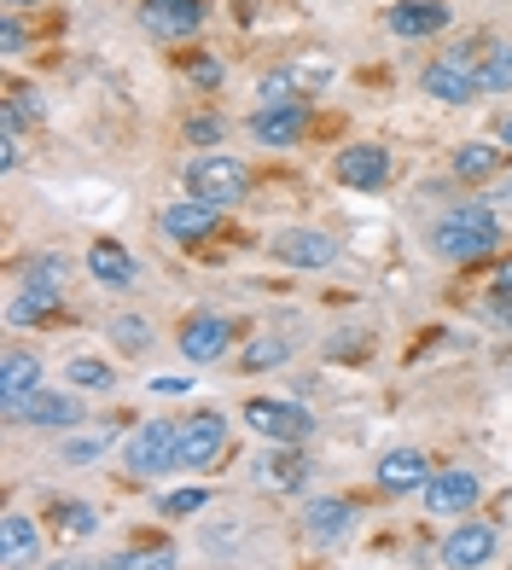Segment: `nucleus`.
Returning <instances> with one entry per match:
<instances>
[{
    "label": "nucleus",
    "mask_w": 512,
    "mask_h": 570,
    "mask_svg": "<svg viewBox=\"0 0 512 570\" xmlns=\"http://www.w3.org/2000/svg\"><path fill=\"white\" fill-rule=\"evenodd\" d=\"M501 245V222L483 210V204H460V210H449L437 227H431V250L443 256V263H477V256H490Z\"/></svg>",
    "instance_id": "obj_1"
},
{
    "label": "nucleus",
    "mask_w": 512,
    "mask_h": 570,
    "mask_svg": "<svg viewBox=\"0 0 512 570\" xmlns=\"http://www.w3.org/2000/svg\"><path fill=\"white\" fill-rule=\"evenodd\" d=\"M477 59H483V47H449L443 59H431L420 70V88L425 99H437V106H466V99H477Z\"/></svg>",
    "instance_id": "obj_2"
},
{
    "label": "nucleus",
    "mask_w": 512,
    "mask_h": 570,
    "mask_svg": "<svg viewBox=\"0 0 512 570\" xmlns=\"http://www.w3.org/2000/svg\"><path fill=\"white\" fill-rule=\"evenodd\" d=\"M245 193H250V169L239 158H227V151H204V158L187 164V198H204L216 210H227Z\"/></svg>",
    "instance_id": "obj_3"
},
{
    "label": "nucleus",
    "mask_w": 512,
    "mask_h": 570,
    "mask_svg": "<svg viewBox=\"0 0 512 570\" xmlns=\"http://www.w3.org/2000/svg\"><path fill=\"white\" fill-rule=\"evenodd\" d=\"M245 425H250L256 436H268L274 449H297V443H309L315 413L297 407V402H268V396H256V402H245Z\"/></svg>",
    "instance_id": "obj_4"
},
{
    "label": "nucleus",
    "mask_w": 512,
    "mask_h": 570,
    "mask_svg": "<svg viewBox=\"0 0 512 570\" xmlns=\"http://www.w3.org/2000/svg\"><path fill=\"white\" fill-rule=\"evenodd\" d=\"M175 443H181V425H169V420H146L135 436L122 443V465L135 478H158L175 465Z\"/></svg>",
    "instance_id": "obj_5"
},
{
    "label": "nucleus",
    "mask_w": 512,
    "mask_h": 570,
    "mask_svg": "<svg viewBox=\"0 0 512 570\" xmlns=\"http://www.w3.org/2000/svg\"><path fill=\"white\" fill-rule=\"evenodd\" d=\"M227 449V420L221 413H193L181 420V443H175V465L181 472H204V465H216Z\"/></svg>",
    "instance_id": "obj_6"
},
{
    "label": "nucleus",
    "mask_w": 512,
    "mask_h": 570,
    "mask_svg": "<svg viewBox=\"0 0 512 570\" xmlns=\"http://www.w3.org/2000/svg\"><path fill=\"white\" fill-rule=\"evenodd\" d=\"M274 250V263H286V268H326V263H338V239L321 227H286V233H274L268 239Z\"/></svg>",
    "instance_id": "obj_7"
},
{
    "label": "nucleus",
    "mask_w": 512,
    "mask_h": 570,
    "mask_svg": "<svg viewBox=\"0 0 512 570\" xmlns=\"http://www.w3.org/2000/svg\"><path fill=\"white\" fill-rule=\"evenodd\" d=\"M332 175H338L349 193H378L384 180H391V151L373 146V140H362V146H344L338 158H332Z\"/></svg>",
    "instance_id": "obj_8"
},
{
    "label": "nucleus",
    "mask_w": 512,
    "mask_h": 570,
    "mask_svg": "<svg viewBox=\"0 0 512 570\" xmlns=\"http://www.w3.org/2000/svg\"><path fill=\"white\" fill-rule=\"evenodd\" d=\"M477 501H483V483H477V472H460V465L431 472V483H425V507L437 518H466Z\"/></svg>",
    "instance_id": "obj_9"
},
{
    "label": "nucleus",
    "mask_w": 512,
    "mask_h": 570,
    "mask_svg": "<svg viewBox=\"0 0 512 570\" xmlns=\"http://www.w3.org/2000/svg\"><path fill=\"white\" fill-rule=\"evenodd\" d=\"M140 23L158 41H187L204 23V0H140Z\"/></svg>",
    "instance_id": "obj_10"
},
{
    "label": "nucleus",
    "mask_w": 512,
    "mask_h": 570,
    "mask_svg": "<svg viewBox=\"0 0 512 570\" xmlns=\"http://www.w3.org/2000/svg\"><path fill=\"white\" fill-rule=\"evenodd\" d=\"M495 559V530L477 524V518H460V524L443 535V564L449 570H477Z\"/></svg>",
    "instance_id": "obj_11"
},
{
    "label": "nucleus",
    "mask_w": 512,
    "mask_h": 570,
    "mask_svg": "<svg viewBox=\"0 0 512 570\" xmlns=\"http://www.w3.org/2000/svg\"><path fill=\"white\" fill-rule=\"evenodd\" d=\"M216 222H221L216 204L181 198V204H169V210L158 216V233H164V239H175V245H198V239H210V233H216Z\"/></svg>",
    "instance_id": "obj_12"
},
{
    "label": "nucleus",
    "mask_w": 512,
    "mask_h": 570,
    "mask_svg": "<svg viewBox=\"0 0 512 570\" xmlns=\"http://www.w3.org/2000/svg\"><path fill=\"white\" fill-rule=\"evenodd\" d=\"M36 391H47V384H41V355L12 344L7 355H0V402H7V413H12V407L30 402Z\"/></svg>",
    "instance_id": "obj_13"
},
{
    "label": "nucleus",
    "mask_w": 512,
    "mask_h": 570,
    "mask_svg": "<svg viewBox=\"0 0 512 570\" xmlns=\"http://www.w3.org/2000/svg\"><path fill=\"white\" fill-rule=\"evenodd\" d=\"M373 478H378L384 495H414V489L431 483V460L420 449H391V454H378Z\"/></svg>",
    "instance_id": "obj_14"
},
{
    "label": "nucleus",
    "mask_w": 512,
    "mask_h": 570,
    "mask_svg": "<svg viewBox=\"0 0 512 570\" xmlns=\"http://www.w3.org/2000/svg\"><path fill=\"white\" fill-rule=\"evenodd\" d=\"M349 530H355V507H349V501L326 495V501H309V507H303V535H309L315 548H338Z\"/></svg>",
    "instance_id": "obj_15"
},
{
    "label": "nucleus",
    "mask_w": 512,
    "mask_h": 570,
    "mask_svg": "<svg viewBox=\"0 0 512 570\" xmlns=\"http://www.w3.org/2000/svg\"><path fill=\"white\" fill-rule=\"evenodd\" d=\"M303 128H309V106L303 99H292V106H263L250 117V135L263 146H297Z\"/></svg>",
    "instance_id": "obj_16"
},
{
    "label": "nucleus",
    "mask_w": 512,
    "mask_h": 570,
    "mask_svg": "<svg viewBox=\"0 0 512 570\" xmlns=\"http://www.w3.org/2000/svg\"><path fill=\"white\" fill-rule=\"evenodd\" d=\"M12 420L36 425V431H65V425H82V402L59 396V391H36L23 407H12Z\"/></svg>",
    "instance_id": "obj_17"
},
{
    "label": "nucleus",
    "mask_w": 512,
    "mask_h": 570,
    "mask_svg": "<svg viewBox=\"0 0 512 570\" xmlns=\"http://www.w3.org/2000/svg\"><path fill=\"white\" fill-rule=\"evenodd\" d=\"M227 344H234V326H227V315H193L181 326V355L187 361H221Z\"/></svg>",
    "instance_id": "obj_18"
},
{
    "label": "nucleus",
    "mask_w": 512,
    "mask_h": 570,
    "mask_svg": "<svg viewBox=\"0 0 512 570\" xmlns=\"http://www.w3.org/2000/svg\"><path fill=\"white\" fill-rule=\"evenodd\" d=\"M391 30H396L402 41L443 36V30H449V7H443V0H402V7H391Z\"/></svg>",
    "instance_id": "obj_19"
},
{
    "label": "nucleus",
    "mask_w": 512,
    "mask_h": 570,
    "mask_svg": "<svg viewBox=\"0 0 512 570\" xmlns=\"http://www.w3.org/2000/svg\"><path fill=\"white\" fill-rule=\"evenodd\" d=\"M88 274L106 285V292H128V285L140 279V263L117 239H99V245H88Z\"/></svg>",
    "instance_id": "obj_20"
},
{
    "label": "nucleus",
    "mask_w": 512,
    "mask_h": 570,
    "mask_svg": "<svg viewBox=\"0 0 512 570\" xmlns=\"http://www.w3.org/2000/svg\"><path fill=\"white\" fill-rule=\"evenodd\" d=\"M36 553H41V530H36L23 512H7V524H0V564L23 570Z\"/></svg>",
    "instance_id": "obj_21"
},
{
    "label": "nucleus",
    "mask_w": 512,
    "mask_h": 570,
    "mask_svg": "<svg viewBox=\"0 0 512 570\" xmlns=\"http://www.w3.org/2000/svg\"><path fill=\"white\" fill-rule=\"evenodd\" d=\"M454 180H490L495 169H501V146H490V140H466L454 151Z\"/></svg>",
    "instance_id": "obj_22"
},
{
    "label": "nucleus",
    "mask_w": 512,
    "mask_h": 570,
    "mask_svg": "<svg viewBox=\"0 0 512 570\" xmlns=\"http://www.w3.org/2000/svg\"><path fill=\"white\" fill-rule=\"evenodd\" d=\"M286 361H292V338H274V332H256V338L239 350L245 373H268V367H286Z\"/></svg>",
    "instance_id": "obj_23"
},
{
    "label": "nucleus",
    "mask_w": 512,
    "mask_h": 570,
    "mask_svg": "<svg viewBox=\"0 0 512 570\" xmlns=\"http://www.w3.org/2000/svg\"><path fill=\"white\" fill-rule=\"evenodd\" d=\"M256 472H263V483H268V489H303V478H309V460L279 449V454H268L263 465H256Z\"/></svg>",
    "instance_id": "obj_24"
},
{
    "label": "nucleus",
    "mask_w": 512,
    "mask_h": 570,
    "mask_svg": "<svg viewBox=\"0 0 512 570\" xmlns=\"http://www.w3.org/2000/svg\"><path fill=\"white\" fill-rule=\"evenodd\" d=\"M477 88H483V94H512V47H483Z\"/></svg>",
    "instance_id": "obj_25"
},
{
    "label": "nucleus",
    "mask_w": 512,
    "mask_h": 570,
    "mask_svg": "<svg viewBox=\"0 0 512 570\" xmlns=\"http://www.w3.org/2000/svg\"><path fill=\"white\" fill-rule=\"evenodd\" d=\"M53 308H59V292H36V285H23V292L12 297V308H7V321L12 326H30L41 315H53Z\"/></svg>",
    "instance_id": "obj_26"
},
{
    "label": "nucleus",
    "mask_w": 512,
    "mask_h": 570,
    "mask_svg": "<svg viewBox=\"0 0 512 570\" xmlns=\"http://www.w3.org/2000/svg\"><path fill=\"white\" fill-rule=\"evenodd\" d=\"M65 379L76 384V391H88V396L111 391V367H106V361H93V355H76L70 367H65Z\"/></svg>",
    "instance_id": "obj_27"
},
{
    "label": "nucleus",
    "mask_w": 512,
    "mask_h": 570,
    "mask_svg": "<svg viewBox=\"0 0 512 570\" xmlns=\"http://www.w3.org/2000/svg\"><path fill=\"white\" fill-rule=\"evenodd\" d=\"M111 344H117L122 355H146V350H151V326H146L140 315H117V321H111Z\"/></svg>",
    "instance_id": "obj_28"
},
{
    "label": "nucleus",
    "mask_w": 512,
    "mask_h": 570,
    "mask_svg": "<svg viewBox=\"0 0 512 570\" xmlns=\"http://www.w3.org/2000/svg\"><path fill=\"white\" fill-rule=\"evenodd\" d=\"M53 518H59V530L76 541V535H93V524H99V518H93V507H82V501H59L53 507Z\"/></svg>",
    "instance_id": "obj_29"
},
{
    "label": "nucleus",
    "mask_w": 512,
    "mask_h": 570,
    "mask_svg": "<svg viewBox=\"0 0 512 570\" xmlns=\"http://www.w3.org/2000/svg\"><path fill=\"white\" fill-rule=\"evenodd\" d=\"M70 274L65 256H47V263H30V274H23V285H36V292H59V279Z\"/></svg>",
    "instance_id": "obj_30"
},
{
    "label": "nucleus",
    "mask_w": 512,
    "mask_h": 570,
    "mask_svg": "<svg viewBox=\"0 0 512 570\" xmlns=\"http://www.w3.org/2000/svg\"><path fill=\"white\" fill-rule=\"evenodd\" d=\"M204 507H210V495H204V489H175V495L158 501L164 518H187V512H204Z\"/></svg>",
    "instance_id": "obj_31"
},
{
    "label": "nucleus",
    "mask_w": 512,
    "mask_h": 570,
    "mask_svg": "<svg viewBox=\"0 0 512 570\" xmlns=\"http://www.w3.org/2000/svg\"><path fill=\"white\" fill-rule=\"evenodd\" d=\"M292 70V82L303 88V94H309V88H326L332 82V65L326 59H309V65H286Z\"/></svg>",
    "instance_id": "obj_32"
},
{
    "label": "nucleus",
    "mask_w": 512,
    "mask_h": 570,
    "mask_svg": "<svg viewBox=\"0 0 512 570\" xmlns=\"http://www.w3.org/2000/svg\"><path fill=\"white\" fill-rule=\"evenodd\" d=\"M292 94H297L292 70H274V76H263V106H292Z\"/></svg>",
    "instance_id": "obj_33"
},
{
    "label": "nucleus",
    "mask_w": 512,
    "mask_h": 570,
    "mask_svg": "<svg viewBox=\"0 0 512 570\" xmlns=\"http://www.w3.org/2000/svg\"><path fill=\"white\" fill-rule=\"evenodd\" d=\"M128 570H175V553L169 548H146V553H122Z\"/></svg>",
    "instance_id": "obj_34"
},
{
    "label": "nucleus",
    "mask_w": 512,
    "mask_h": 570,
    "mask_svg": "<svg viewBox=\"0 0 512 570\" xmlns=\"http://www.w3.org/2000/svg\"><path fill=\"white\" fill-rule=\"evenodd\" d=\"M187 140L193 146H221V122L216 117H187Z\"/></svg>",
    "instance_id": "obj_35"
},
{
    "label": "nucleus",
    "mask_w": 512,
    "mask_h": 570,
    "mask_svg": "<svg viewBox=\"0 0 512 570\" xmlns=\"http://www.w3.org/2000/svg\"><path fill=\"white\" fill-rule=\"evenodd\" d=\"M106 454V436H70L65 443V460H99Z\"/></svg>",
    "instance_id": "obj_36"
},
{
    "label": "nucleus",
    "mask_w": 512,
    "mask_h": 570,
    "mask_svg": "<svg viewBox=\"0 0 512 570\" xmlns=\"http://www.w3.org/2000/svg\"><path fill=\"white\" fill-rule=\"evenodd\" d=\"M187 76H193L198 88H216V82H221V59H193Z\"/></svg>",
    "instance_id": "obj_37"
},
{
    "label": "nucleus",
    "mask_w": 512,
    "mask_h": 570,
    "mask_svg": "<svg viewBox=\"0 0 512 570\" xmlns=\"http://www.w3.org/2000/svg\"><path fill=\"white\" fill-rule=\"evenodd\" d=\"M0 47H7L12 59L23 53V23H18V18H7V23H0Z\"/></svg>",
    "instance_id": "obj_38"
},
{
    "label": "nucleus",
    "mask_w": 512,
    "mask_h": 570,
    "mask_svg": "<svg viewBox=\"0 0 512 570\" xmlns=\"http://www.w3.org/2000/svg\"><path fill=\"white\" fill-rule=\"evenodd\" d=\"M490 321L495 326H512V297H501V292L490 297Z\"/></svg>",
    "instance_id": "obj_39"
},
{
    "label": "nucleus",
    "mask_w": 512,
    "mask_h": 570,
    "mask_svg": "<svg viewBox=\"0 0 512 570\" xmlns=\"http://www.w3.org/2000/svg\"><path fill=\"white\" fill-rule=\"evenodd\" d=\"M495 292H501V297H512V256H506L501 274H495Z\"/></svg>",
    "instance_id": "obj_40"
},
{
    "label": "nucleus",
    "mask_w": 512,
    "mask_h": 570,
    "mask_svg": "<svg viewBox=\"0 0 512 570\" xmlns=\"http://www.w3.org/2000/svg\"><path fill=\"white\" fill-rule=\"evenodd\" d=\"M501 140H506V146H512V117H506V122H501Z\"/></svg>",
    "instance_id": "obj_41"
},
{
    "label": "nucleus",
    "mask_w": 512,
    "mask_h": 570,
    "mask_svg": "<svg viewBox=\"0 0 512 570\" xmlns=\"http://www.w3.org/2000/svg\"><path fill=\"white\" fill-rule=\"evenodd\" d=\"M506 198H512V175H506Z\"/></svg>",
    "instance_id": "obj_42"
},
{
    "label": "nucleus",
    "mask_w": 512,
    "mask_h": 570,
    "mask_svg": "<svg viewBox=\"0 0 512 570\" xmlns=\"http://www.w3.org/2000/svg\"><path fill=\"white\" fill-rule=\"evenodd\" d=\"M7 7H23V0H7Z\"/></svg>",
    "instance_id": "obj_43"
}]
</instances>
